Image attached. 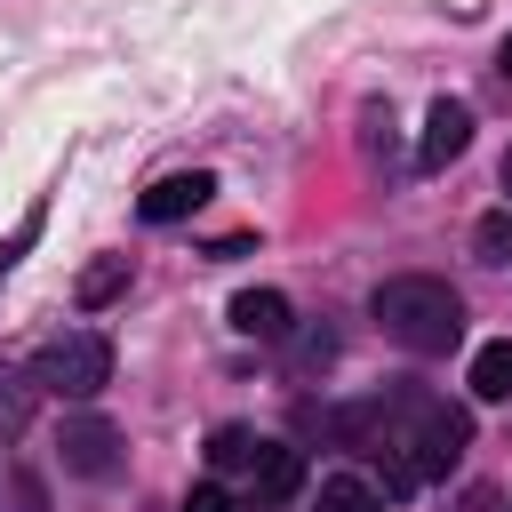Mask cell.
Wrapping results in <instances>:
<instances>
[{
  "mask_svg": "<svg viewBox=\"0 0 512 512\" xmlns=\"http://www.w3.org/2000/svg\"><path fill=\"white\" fill-rule=\"evenodd\" d=\"M232 328L280 344V336H288V296H280V288H240V296H232Z\"/></svg>",
  "mask_w": 512,
  "mask_h": 512,
  "instance_id": "7",
  "label": "cell"
},
{
  "mask_svg": "<svg viewBox=\"0 0 512 512\" xmlns=\"http://www.w3.org/2000/svg\"><path fill=\"white\" fill-rule=\"evenodd\" d=\"M464 144H472V112L440 96V104L424 112V144H416V160H424V168H448V160H456Z\"/></svg>",
  "mask_w": 512,
  "mask_h": 512,
  "instance_id": "5",
  "label": "cell"
},
{
  "mask_svg": "<svg viewBox=\"0 0 512 512\" xmlns=\"http://www.w3.org/2000/svg\"><path fill=\"white\" fill-rule=\"evenodd\" d=\"M504 192H512V152H504Z\"/></svg>",
  "mask_w": 512,
  "mask_h": 512,
  "instance_id": "16",
  "label": "cell"
},
{
  "mask_svg": "<svg viewBox=\"0 0 512 512\" xmlns=\"http://www.w3.org/2000/svg\"><path fill=\"white\" fill-rule=\"evenodd\" d=\"M64 472L112 480V472H120V432H112L104 416H72V424H64Z\"/></svg>",
  "mask_w": 512,
  "mask_h": 512,
  "instance_id": "4",
  "label": "cell"
},
{
  "mask_svg": "<svg viewBox=\"0 0 512 512\" xmlns=\"http://www.w3.org/2000/svg\"><path fill=\"white\" fill-rule=\"evenodd\" d=\"M496 72H504V80H512V40H504V56H496Z\"/></svg>",
  "mask_w": 512,
  "mask_h": 512,
  "instance_id": "15",
  "label": "cell"
},
{
  "mask_svg": "<svg viewBox=\"0 0 512 512\" xmlns=\"http://www.w3.org/2000/svg\"><path fill=\"white\" fill-rule=\"evenodd\" d=\"M120 288H128V256H104V264L80 272V304H112Z\"/></svg>",
  "mask_w": 512,
  "mask_h": 512,
  "instance_id": "10",
  "label": "cell"
},
{
  "mask_svg": "<svg viewBox=\"0 0 512 512\" xmlns=\"http://www.w3.org/2000/svg\"><path fill=\"white\" fill-rule=\"evenodd\" d=\"M368 312H376V328L400 344V352H456V336H464V296L448 288V280H432V272H400V280H384L376 296H368Z\"/></svg>",
  "mask_w": 512,
  "mask_h": 512,
  "instance_id": "1",
  "label": "cell"
},
{
  "mask_svg": "<svg viewBox=\"0 0 512 512\" xmlns=\"http://www.w3.org/2000/svg\"><path fill=\"white\" fill-rule=\"evenodd\" d=\"M248 456H256V432H240V424H224V432L208 440V464H216V472H248Z\"/></svg>",
  "mask_w": 512,
  "mask_h": 512,
  "instance_id": "11",
  "label": "cell"
},
{
  "mask_svg": "<svg viewBox=\"0 0 512 512\" xmlns=\"http://www.w3.org/2000/svg\"><path fill=\"white\" fill-rule=\"evenodd\" d=\"M472 248H480V264H512V208H488L472 224Z\"/></svg>",
  "mask_w": 512,
  "mask_h": 512,
  "instance_id": "9",
  "label": "cell"
},
{
  "mask_svg": "<svg viewBox=\"0 0 512 512\" xmlns=\"http://www.w3.org/2000/svg\"><path fill=\"white\" fill-rule=\"evenodd\" d=\"M216 192V176L208 168H184V176H160L152 192H144V224H176V216H192L200 200Z\"/></svg>",
  "mask_w": 512,
  "mask_h": 512,
  "instance_id": "6",
  "label": "cell"
},
{
  "mask_svg": "<svg viewBox=\"0 0 512 512\" xmlns=\"http://www.w3.org/2000/svg\"><path fill=\"white\" fill-rule=\"evenodd\" d=\"M32 384H48V392H64V400H88V392L112 384V344H104L96 328L48 336V344L32 352Z\"/></svg>",
  "mask_w": 512,
  "mask_h": 512,
  "instance_id": "2",
  "label": "cell"
},
{
  "mask_svg": "<svg viewBox=\"0 0 512 512\" xmlns=\"http://www.w3.org/2000/svg\"><path fill=\"white\" fill-rule=\"evenodd\" d=\"M312 512H384L376 504V488H360V480H320V504Z\"/></svg>",
  "mask_w": 512,
  "mask_h": 512,
  "instance_id": "12",
  "label": "cell"
},
{
  "mask_svg": "<svg viewBox=\"0 0 512 512\" xmlns=\"http://www.w3.org/2000/svg\"><path fill=\"white\" fill-rule=\"evenodd\" d=\"M184 512H240V504H232V496H224V488H216V480H200V488H192V496H184Z\"/></svg>",
  "mask_w": 512,
  "mask_h": 512,
  "instance_id": "14",
  "label": "cell"
},
{
  "mask_svg": "<svg viewBox=\"0 0 512 512\" xmlns=\"http://www.w3.org/2000/svg\"><path fill=\"white\" fill-rule=\"evenodd\" d=\"M472 392H480V400H512V336L472 352Z\"/></svg>",
  "mask_w": 512,
  "mask_h": 512,
  "instance_id": "8",
  "label": "cell"
},
{
  "mask_svg": "<svg viewBox=\"0 0 512 512\" xmlns=\"http://www.w3.org/2000/svg\"><path fill=\"white\" fill-rule=\"evenodd\" d=\"M24 424H32V392H24V384L0 368V440H16Z\"/></svg>",
  "mask_w": 512,
  "mask_h": 512,
  "instance_id": "13",
  "label": "cell"
},
{
  "mask_svg": "<svg viewBox=\"0 0 512 512\" xmlns=\"http://www.w3.org/2000/svg\"><path fill=\"white\" fill-rule=\"evenodd\" d=\"M296 488H304V456L280 448V440H256V456H248V512H280V504H296Z\"/></svg>",
  "mask_w": 512,
  "mask_h": 512,
  "instance_id": "3",
  "label": "cell"
}]
</instances>
